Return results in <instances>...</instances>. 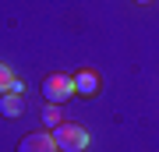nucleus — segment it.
I'll use <instances>...</instances> for the list:
<instances>
[{"label": "nucleus", "instance_id": "obj_1", "mask_svg": "<svg viewBox=\"0 0 159 152\" xmlns=\"http://www.w3.org/2000/svg\"><path fill=\"white\" fill-rule=\"evenodd\" d=\"M53 141H57L60 152H85L89 149V131L78 127V124H57V131H53Z\"/></svg>", "mask_w": 159, "mask_h": 152}, {"label": "nucleus", "instance_id": "obj_8", "mask_svg": "<svg viewBox=\"0 0 159 152\" xmlns=\"http://www.w3.org/2000/svg\"><path fill=\"white\" fill-rule=\"evenodd\" d=\"M138 4H148V0H138Z\"/></svg>", "mask_w": 159, "mask_h": 152}, {"label": "nucleus", "instance_id": "obj_4", "mask_svg": "<svg viewBox=\"0 0 159 152\" xmlns=\"http://www.w3.org/2000/svg\"><path fill=\"white\" fill-rule=\"evenodd\" d=\"M71 85H74V96H96V92H99L96 71H78V74L71 78Z\"/></svg>", "mask_w": 159, "mask_h": 152}, {"label": "nucleus", "instance_id": "obj_5", "mask_svg": "<svg viewBox=\"0 0 159 152\" xmlns=\"http://www.w3.org/2000/svg\"><path fill=\"white\" fill-rule=\"evenodd\" d=\"M21 110H25V99L18 96V92H4V96H0V113H4V117H18Z\"/></svg>", "mask_w": 159, "mask_h": 152}, {"label": "nucleus", "instance_id": "obj_2", "mask_svg": "<svg viewBox=\"0 0 159 152\" xmlns=\"http://www.w3.org/2000/svg\"><path fill=\"white\" fill-rule=\"evenodd\" d=\"M43 96H46V103L60 106V103H67L74 96V85L67 74H50V78H43Z\"/></svg>", "mask_w": 159, "mask_h": 152}, {"label": "nucleus", "instance_id": "obj_3", "mask_svg": "<svg viewBox=\"0 0 159 152\" xmlns=\"http://www.w3.org/2000/svg\"><path fill=\"white\" fill-rule=\"evenodd\" d=\"M18 152H57V141L53 135H29L18 141Z\"/></svg>", "mask_w": 159, "mask_h": 152}, {"label": "nucleus", "instance_id": "obj_7", "mask_svg": "<svg viewBox=\"0 0 159 152\" xmlns=\"http://www.w3.org/2000/svg\"><path fill=\"white\" fill-rule=\"evenodd\" d=\"M43 120H46V124H53V127H57V124H64V120H60V110L53 106V103H50V106L43 110Z\"/></svg>", "mask_w": 159, "mask_h": 152}, {"label": "nucleus", "instance_id": "obj_6", "mask_svg": "<svg viewBox=\"0 0 159 152\" xmlns=\"http://www.w3.org/2000/svg\"><path fill=\"white\" fill-rule=\"evenodd\" d=\"M4 92H18V96H21V81L14 78V71L7 67V64H0V96H4Z\"/></svg>", "mask_w": 159, "mask_h": 152}]
</instances>
